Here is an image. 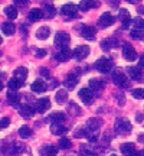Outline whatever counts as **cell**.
<instances>
[{"instance_id":"obj_1","label":"cell","mask_w":144,"mask_h":156,"mask_svg":"<svg viewBox=\"0 0 144 156\" xmlns=\"http://www.w3.org/2000/svg\"><path fill=\"white\" fill-rule=\"evenodd\" d=\"M114 129L118 134H130L131 133V123L125 120V119H117L115 120V124H114Z\"/></svg>"},{"instance_id":"obj_2","label":"cell","mask_w":144,"mask_h":156,"mask_svg":"<svg viewBox=\"0 0 144 156\" xmlns=\"http://www.w3.org/2000/svg\"><path fill=\"white\" fill-rule=\"evenodd\" d=\"M71 44V38H69V35L67 32H58L55 36V45L62 49V48H68Z\"/></svg>"},{"instance_id":"obj_3","label":"cell","mask_w":144,"mask_h":156,"mask_svg":"<svg viewBox=\"0 0 144 156\" xmlns=\"http://www.w3.org/2000/svg\"><path fill=\"white\" fill-rule=\"evenodd\" d=\"M94 67H95L97 71L105 74V73H110L111 69H112V62H111L108 58H100L98 61L95 62Z\"/></svg>"},{"instance_id":"obj_4","label":"cell","mask_w":144,"mask_h":156,"mask_svg":"<svg viewBox=\"0 0 144 156\" xmlns=\"http://www.w3.org/2000/svg\"><path fill=\"white\" fill-rule=\"evenodd\" d=\"M112 81H114V84L115 85H118V87H121V88H124V87H127V75L122 73L121 69H115V71H112Z\"/></svg>"},{"instance_id":"obj_5","label":"cell","mask_w":144,"mask_h":156,"mask_svg":"<svg viewBox=\"0 0 144 156\" xmlns=\"http://www.w3.org/2000/svg\"><path fill=\"white\" fill-rule=\"evenodd\" d=\"M78 30H79V34H81L82 38L88 39V41H92V39L95 38V34H97L95 28H92V26H87V25L78 26Z\"/></svg>"},{"instance_id":"obj_6","label":"cell","mask_w":144,"mask_h":156,"mask_svg":"<svg viewBox=\"0 0 144 156\" xmlns=\"http://www.w3.org/2000/svg\"><path fill=\"white\" fill-rule=\"evenodd\" d=\"M122 56L127 59V61H135L137 59V51L134 49L130 44H124L122 45Z\"/></svg>"},{"instance_id":"obj_7","label":"cell","mask_w":144,"mask_h":156,"mask_svg":"<svg viewBox=\"0 0 144 156\" xmlns=\"http://www.w3.org/2000/svg\"><path fill=\"white\" fill-rule=\"evenodd\" d=\"M72 52H74V56L77 58L78 61H82L89 55V46L88 45H81V46H77Z\"/></svg>"},{"instance_id":"obj_8","label":"cell","mask_w":144,"mask_h":156,"mask_svg":"<svg viewBox=\"0 0 144 156\" xmlns=\"http://www.w3.org/2000/svg\"><path fill=\"white\" fill-rule=\"evenodd\" d=\"M114 22H115V17L112 16L111 13L105 12V13H102V15H101L100 20H98V25H100L101 28H108V26H111Z\"/></svg>"},{"instance_id":"obj_9","label":"cell","mask_w":144,"mask_h":156,"mask_svg":"<svg viewBox=\"0 0 144 156\" xmlns=\"http://www.w3.org/2000/svg\"><path fill=\"white\" fill-rule=\"evenodd\" d=\"M72 55H74V52H71L69 48H62L61 51H58V52H56L55 59L58 62H67Z\"/></svg>"},{"instance_id":"obj_10","label":"cell","mask_w":144,"mask_h":156,"mask_svg":"<svg viewBox=\"0 0 144 156\" xmlns=\"http://www.w3.org/2000/svg\"><path fill=\"white\" fill-rule=\"evenodd\" d=\"M79 98H81V101L82 103H85V104H91L92 103V100H94V95H92V91L89 88H81V91H79Z\"/></svg>"},{"instance_id":"obj_11","label":"cell","mask_w":144,"mask_h":156,"mask_svg":"<svg viewBox=\"0 0 144 156\" xmlns=\"http://www.w3.org/2000/svg\"><path fill=\"white\" fill-rule=\"evenodd\" d=\"M61 12L65 15V16H69V17H74L75 15H77V12H78V7L75 3H67V5H63L62 6V9Z\"/></svg>"},{"instance_id":"obj_12","label":"cell","mask_w":144,"mask_h":156,"mask_svg":"<svg viewBox=\"0 0 144 156\" xmlns=\"http://www.w3.org/2000/svg\"><path fill=\"white\" fill-rule=\"evenodd\" d=\"M50 108V101L48 97H43V98H39L38 103H36V110L39 113H45Z\"/></svg>"},{"instance_id":"obj_13","label":"cell","mask_w":144,"mask_h":156,"mask_svg":"<svg viewBox=\"0 0 144 156\" xmlns=\"http://www.w3.org/2000/svg\"><path fill=\"white\" fill-rule=\"evenodd\" d=\"M29 20L30 22H39L40 19H43L45 16V13L42 9H32V10L29 12Z\"/></svg>"},{"instance_id":"obj_14","label":"cell","mask_w":144,"mask_h":156,"mask_svg":"<svg viewBox=\"0 0 144 156\" xmlns=\"http://www.w3.org/2000/svg\"><path fill=\"white\" fill-rule=\"evenodd\" d=\"M127 73L131 77V80H134V81H143V74H141L139 67H130L127 69Z\"/></svg>"},{"instance_id":"obj_15","label":"cell","mask_w":144,"mask_h":156,"mask_svg":"<svg viewBox=\"0 0 144 156\" xmlns=\"http://www.w3.org/2000/svg\"><path fill=\"white\" fill-rule=\"evenodd\" d=\"M118 17H120V20L122 22V26H124V28H127L128 25L131 23L130 12H128L127 9H120V15H118Z\"/></svg>"},{"instance_id":"obj_16","label":"cell","mask_w":144,"mask_h":156,"mask_svg":"<svg viewBox=\"0 0 144 156\" xmlns=\"http://www.w3.org/2000/svg\"><path fill=\"white\" fill-rule=\"evenodd\" d=\"M89 87L92 90H95V91H101V90H104V87H105V81L101 80V78H92L89 81Z\"/></svg>"},{"instance_id":"obj_17","label":"cell","mask_w":144,"mask_h":156,"mask_svg":"<svg viewBox=\"0 0 144 156\" xmlns=\"http://www.w3.org/2000/svg\"><path fill=\"white\" fill-rule=\"evenodd\" d=\"M92 6H94V7H98V6H100V2H95V0H81L79 9L82 12H87V10H89Z\"/></svg>"},{"instance_id":"obj_18","label":"cell","mask_w":144,"mask_h":156,"mask_svg":"<svg viewBox=\"0 0 144 156\" xmlns=\"http://www.w3.org/2000/svg\"><path fill=\"white\" fill-rule=\"evenodd\" d=\"M120 151L124 155H134V153H137V147H135L134 143H122Z\"/></svg>"},{"instance_id":"obj_19","label":"cell","mask_w":144,"mask_h":156,"mask_svg":"<svg viewBox=\"0 0 144 156\" xmlns=\"http://www.w3.org/2000/svg\"><path fill=\"white\" fill-rule=\"evenodd\" d=\"M50 132H52V134H55V136H58V134H63L65 132H67V127L62 126V123L53 122L52 124H50Z\"/></svg>"},{"instance_id":"obj_20","label":"cell","mask_w":144,"mask_h":156,"mask_svg":"<svg viewBox=\"0 0 144 156\" xmlns=\"http://www.w3.org/2000/svg\"><path fill=\"white\" fill-rule=\"evenodd\" d=\"M15 75L13 77L17 78V80H20L22 83H25L26 81V78H28V68H25V67H19L15 69Z\"/></svg>"},{"instance_id":"obj_21","label":"cell","mask_w":144,"mask_h":156,"mask_svg":"<svg viewBox=\"0 0 144 156\" xmlns=\"http://www.w3.org/2000/svg\"><path fill=\"white\" fill-rule=\"evenodd\" d=\"M7 101L10 103L12 106L19 107V103H20V95H17L16 93H15V90H10V91L7 93Z\"/></svg>"},{"instance_id":"obj_22","label":"cell","mask_w":144,"mask_h":156,"mask_svg":"<svg viewBox=\"0 0 144 156\" xmlns=\"http://www.w3.org/2000/svg\"><path fill=\"white\" fill-rule=\"evenodd\" d=\"M2 32L5 35H7V36H10V35H13L16 32V26L12 22H5L2 25Z\"/></svg>"},{"instance_id":"obj_23","label":"cell","mask_w":144,"mask_h":156,"mask_svg":"<svg viewBox=\"0 0 144 156\" xmlns=\"http://www.w3.org/2000/svg\"><path fill=\"white\" fill-rule=\"evenodd\" d=\"M50 35V29L48 26H42V28H39L36 30V38L40 39V41H45V39H48Z\"/></svg>"},{"instance_id":"obj_24","label":"cell","mask_w":144,"mask_h":156,"mask_svg":"<svg viewBox=\"0 0 144 156\" xmlns=\"http://www.w3.org/2000/svg\"><path fill=\"white\" fill-rule=\"evenodd\" d=\"M30 88H32V91H35V93H43L45 90H46V84H45L43 81H40V80H36V81L32 83Z\"/></svg>"},{"instance_id":"obj_25","label":"cell","mask_w":144,"mask_h":156,"mask_svg":"<svg viewBox=\"0 0 144 156\" xmlns=\"http://www.w3.org/2000/svg\"><path fill=\"white\" fill-rule=\"evenodd\" d=\"M78 84V77L77 75H74V74H69L65 80V87L69 90H74L75 88V85Z\"/></svg>"},{"instance_id":"obj_26","label":"cell","mask_w":144,"mask_h":156,"mask_svg":"<svg viewBox=\"0 0 144 156\" xmlns=\"http://www.w3.org/2000/svg\"><path fill=\"white\" fill-rule=\"evenodd\" d=\"M67 97H68L67 90H58V93L55 95V100L58 104H63V103H67Z\"/></svg>"},{"instance_id":"obj_27","label":"cell","mask_w":144,"mask_h":156,"mask_svg":"<svg viewBox=\"0 0 144 156\" xmlns=\"http://www.w3.org/2000/svg\"><path fill=\"white\" fill-rule=\"evenodd\" d=\"M17 7L16 6H7V7H5V15L9 19H16L17 17Z\"/></svg>"},{"instance_id":"obj_28","label":"cell","mask_w":144,"mask_h":156,"mask_svg":"<svg viewBox=\"0 0 144 156\" xmlns=\"http://www.w3.org/2000/svg\"><path fill=\"white\" fill-rule=\"evenodd\" d=\"M40 153H42V155H49V156L56 155V153H58V147H55V146H52V145H48L40 149Z\"/></svg>"},{"instance_id":"obj_29","label":"cell","mask_w":144,"mask_h":156,"mask_svg":"<svg viewBox=\"0 0 144 156\" xmlns=\"http://www.w3.org/2000/svg\"><path fill=\"white\" fill-rule=\"evenodd\" d=\"M19 136L23 137V139H29L32 136V129L29 127V126H22V127L19 129Z\"/></svg>"},{"instance_id":"obj_30","label":"cell","mask_w":144,"mask_h":156,"mask_svg":"<svg viewBox=\"0 0 144 156\" xmlns=\"http://www.w3.org/2000/svg\"><path fill=\"white\" fill-rule=\"evenodd\" d=\"M19 113H20L23 117H32L35 114V108L30 106H23V107H20V112Z\"/></svg>"},{"instance_id":"obj_31","label":"cell","mask_w":144,"mask_h":156,"mask_svg":"<svg viewBox=\"0 0 144 156\" xmlns=\"http://www.w3.org/2000/svg\"><path fill=\"white\" fill-rule=\"evenodd\" d=\"M22 81H20V80H17V78H12L10 81H9V88L10 90H15V91H16V90H19L20 88V87H22Z\"/></svg>"},{"instance_id":"obj_32","label":"cell","mask_w":144,"mask_h":156,"mask_svg":"<svg viewBox=\"0 0 144 156\" xmlns=\"http://www.w3.org/2000/svg\"><path fill=\"white\" fill-rule=\"evenodd\" d=\"M101 126V120L100 119H89L88 120V129H92V130H98Z\"/></svg>"},{"instance_id":"obj_33","label":"cell","mask_w":144,"mask_h":156,"mask_svg":"<svg viewBox=\"0 0 144 156\" xmlns=\"http://www.w3.org/2000/svg\"><path fill=\"white\" fill-rule=\"evenodd\" d=\"M49 120H52V122L62 123L63 120H65V114H63V113H61V112L53 113V114H50V116H49Z\"/></svg>"},{"instance_id":"obj_34","label":"cell","mask_w":144,"mask_h":156,"mask_svg":"<svg viewBox=\"0 0 144 156\" xmlns=\"http://www.w3.org/2000/svg\"><path fill=\"white\" fill-rule=\"evenodd\" d=\"M45 15H46V17L52 19L56 15V9L52 5H45Z\"/></svg>"},{"instance_id":"obj_35","label":"cell","mask_w":144,"mask_h":156,"mask_svg":"<svg viewBox=\"0 0 144 156\" xmlns=\"http://www.w3.org/2000/svg\"><path fill=\"white\" fill-rule=\"evenodd\" d=\"M133 28L137 29V30H143L144 29V19H141V17L134 19L133 20Z\"/></svg>"},{"instance_id":"obj_36","label":"cell","mask_w":144,"mask_h":156,"mask_svg":"<svg viewBox=\"0 0 144 156\" xmlns=\"http://www.w3.org/2000/svg\"><path fill=\"white\" fill-rule=\"evenodd\" d=\"M131 94H133L134 98H137V100H143V98H144V90L143 88L131 90Z\"/></svg>"},{"instance_id":"obj_37","label":"cell","mask_w":144,"mask_h":156,"mask_svg":"<svg viewBox=\"0 0 144 156\" xmlns=\"http://www.w3.org/2000/svg\"><path fill=\"white\" fill-rule=\"evenodd\" d=\"M59 147H61V149H69V147H71V142H69V139L62 137V139L59 140Z\"/></svg>"},{"instance_id":"obj_38","label":"cell","mask_w":144,"mask_h":156,"mask_svg":"<svg viewBox=\"0 0 144 156\" xmlns=\"http://www.w3.org/2000/svg\"><path fill=\"white\" fill-rule=\"evenodd\" d=\"M114 45H117V42H112V41H110V39H107V41H104V42H101V46H102L104 49H110L111 46H114Z\"/></svg>"},{"instance_id":"obj_39","label":"cell","mask_w":144,"mask_h":156,"mask_svg":"<svg viewBox=\"0 0 144 156\" xmlns=\"http://www.w3.org/2000/svg\"><path fill=\"white\" fill-rule=\"evenodd\" d=\"M9 124H10V119H9V117H3V119H0V129H6Z\"/></svg>"},{"instance_id":"obj_40","label":"cell","mask_w":144,"mask_h":156,"mask_svg":"<svg viewBox=\"0 0 144 156\" xmlns=\"http://www.w3.org/2000/svg\"><path fill=\"white\" fill-rule=\"evenodd\" d=\"M75 137H85L87 136V132H85V129H77V132L74 133Z\"/></svg>"},{"instance_id":"obj_41","label":"cell","mask_w":144,"mask_h":156,"mask_svg":"<svg viewBox=\"0 0 144 156\" xmlns=\"http://www.w3.org/2000/svg\"><path fill=\"white\" fill-rule=\"evenodd\" d=\"M131 36L133 38H143V34H141V30H137V29H134L133 32H131Z\"/></svg>"},{"instance_id":"obj_42","label":"cell","mask_w":144,"mask_h":156,"mask_svg":"<svg viewBox=\"0 0 144 156\" xmlns=\"http://www.w3.org/2000/svg\"><path fill=\"white\" fill-rule=\"evenodd\" d=\"M45 55H46V51L45 49H38L36 51V56H38V58H43Z\"/></svg>"},{"instance_id":"obj_43","label":"cell","mask_w":144,"mask_h":156,"mask_svg":"<svg viewBox=\"0 0 144 156\" xmlns=\"http://www.w3.org/2000/svg\"><path fill=\"white\" fill-rule=\"evenodd\" d=\"M16 5H19V6H22V7H25V6L28 5V0H13Z\"/></svg>"},{"instance_id":"obj_44","label":"cell","mask_w":144,"mask_h":156,"mask_svg":"<svg viewBox=\"0 0 144 156\" xmlns=\"http://www.w3.org/2000/svg\"><path fill=\"white\" fill-rule=\"evenodd\" d=\"M71 112L74 113V114H79V110H78V106L77 104H74V103H71Z\"/></svg>"},{"instance_id":"obj_45","label":"cell","mask_w":144,"mask_h":156,"mask_svg":"<svg viewBox=\"0 0 144 156\" xmlns=\"http://www.w3.org/2000/svg\"><path fill=\"white\" fill-rule=\"evenodd\" d=\"M40 75H43V77H48L49 75V69H46V68H40Z\"/></svg>"},{"instance_id":"obj_46","label":"cell","mask_w":144,"mask_h":156,"mask_svg":"<svg viewBox=\"0 0 144 156\" xmlns=\"http://www.w3.org/2000/svg\"><path fill=\"white\" fill-rule=\"evenodd\" d=\"M128 3H131V5H137V3H140L141 0H127Z\"/></svg>"},{"instance_id":"obj_47","label":"cell","mask_w":144,"mask_h":156,"mask_svg":"<svg viewBox=\"0 0 144 156\" xmlns=\"http://www.w3.org/2000/svg\"><path fill=\"white\" fill-rule=\"evenodd\" d=\"M141 119H143V114H137V122L141 123Z\"/></svg>"},{"instance_id":"obj_48","label":"cell","mask_w":144,"mask_h":156,"mask_svg":"<svg viewBox=\"0 0 144 156\" xmlns=\"http://www.w3.org/2000/svg\"><path fill=\"white\" fill-rule=\"evenodd\" d=\"M140 65H141V67H144V55L140 58Z\"/></svg>"},{"instance_id":"obj_49","label":"cell","mask_w":144,"mask_h":156,"mask_svg":"<svg viewBox=\"0 0 144 156\" xmlns=\"http://www.w3.org/2000/svg\"><path fill=\"white\" fill-rule=\"evenodd\" d=\"M2 90H3V83L0 81V91H2Z\"/></svg>"},{"instance_id":"obj_50","label":"cell","mask_w":144,"mask_h":156,"mask_svg":"<svg viewBox=\"0 0 144 156\" xmlns=\"http://www.w3.org/2000/svg\"><path fill=\"white\" fill-rule=\"evenodd\" d=\"M139 10H140V12H141V13H144V7H140Z\"/></svg>"},{"instance_id":"obj_51","label":"cell","mask_w":144,"mask_h":156,"mask_svg":"<svg viewBox=\"0 0 144 156\" xmlns=\"http://www.w3.org/2000/svg\"><path fill=\"white\" fill-rule=\"evenodd\" d=\"M139 155H144V151H141V152H139Z\"/></svg>"},{"instance_id":"obj_52","label":"cell","mask_w":144,"mask_h":156,"mask_svg":"<svg viewBox=\"0 0 144 156\" xmlns=\"http://www.w3.org/2000/svg\"><path fill=\"white\" fill-rule=\"evenodd\" d=\"M0 45H2V38H0Z\"/></svg>"}]
</instances>
